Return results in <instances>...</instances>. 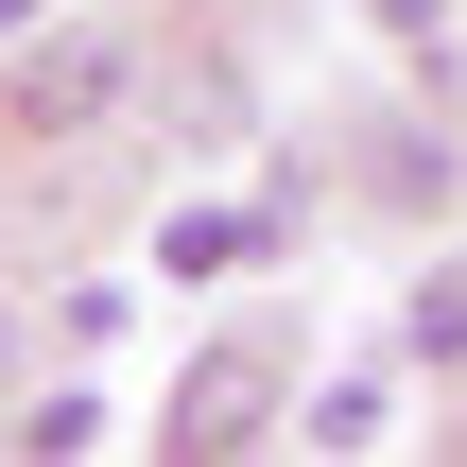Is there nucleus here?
<instances>
[{"instance_id":"1","label":"nucleus","mask_w":467,"mask_h":467,"mask_svg":"<svg viewBox=\"0 0 467 467\" xmlns=\"http://www.w3.org/2000/svg\"><path fill=\"white\" fill-rule=\"evenodd\" d=\"M260 399H277V364L260 347H208L173 381V451H260Z\"/></svg>"},{"instance_id":"5","label":"nucleus","mask_w":467,"mask_h":467,"mask_svg":"<svg viewBox=\"0 0 467 467\" xmlns=\"http://www.w3.org/2000/svg\"><path fill=\"white\" fill-rule=\"evenodd\" d=\"M17 451H52V467H69V451H104V399H35V416H17Z\"/></svg>"},{"instance_id":"7","label":"nucleus","mask_w":467,"mask_h":467,"mask_svg":"<svg viewBox=\"0 0 467 467\" xmlns=\"http://www.w3.org/2000/svg\"><path fill=\"white\" fill-rule=\"evenodd\" d=\"M0 35H35V0H0Z\"/></svg>"},{"instance_id":"6","label":"nucleus","mask_w":467,"mask_h":467,"mask_svg":"<svg viewBox=\"0 0 467 467\" xmlns=\"http://www.w3.org/2000/svg\"><path fill=\"white\" fill-rule=\"evenodd\" d=\"M416 364H467V277H433V295H416Z\"/></svg>"},{"instance_id":"3","label":"nucleus","mask_w":467,"mask_h":467,"mask_svg":"<svg viewBox=\"0 0 467 467\" xmlns=\"http://www.w3.org/2000/svg\"><path fill=\"white\" fill-rule=\"evenodd\" d=\"M225 260H260V225H243V208H191V225H173V277H225Z\"/></svg>"},{"instance_id":"4","label":"nucleus","mask_w":467,"mask_h":467,"mask_svg":"<svg viewBox=\"0 0 467 467\" xmlns=\"http://www.w3.org/2000/svg\"><path fill=\"white\" fill-rule=\"evenodd\" d=\"M312 451H381V381H329L312 399Z\"/></svg>"},{"instance_id":"2","label":"nucleus","mask_w":467,"mask_h":467,"mask_svg":"<svg viewBox=\"0 0 467 467\" xmlns=\"http://www.w3.org/2000/svg\"><path fill=\"white\" fill-rule=\"evenodd\" d=\"M104 87H121V35H69L52 69H17V121H87Z\"/></svg>"}]
</instances>
